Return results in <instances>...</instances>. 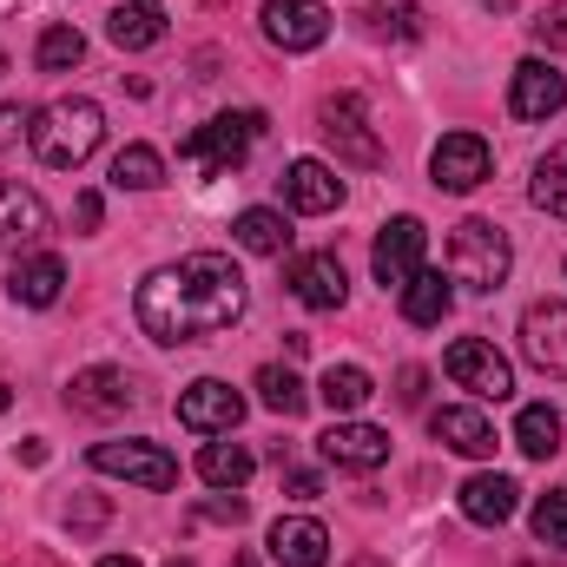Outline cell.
Wrapping results in <instances>:
<instances>
[{"label": "cell", "instance_id": "1", "mask_svg": "<svg viewBox=\"0 0 567 567\" xmlns=\"http://www.w3.org/2000/svg\"><path fill=\"white\" fill-rule=\"evenodd\" d=\"M251 303V284L245 271L225 258V251H192L178 265H158L133 297V317L152 343L178 350V343H205V337H225Z\"/></svg>", "mask_w": 567, "mask_h": 567}, {"label": "cell", "instance_id": "2", "mask_svg": "<svg viewBox=\"0 0 567 567\" xmlns=\"http://www.w3.org/2000/svg\"><path fill=\"white\" fill-rule=\"evenodd\" d=\"M100 140H106V113H100L93 100H53V106H40V113H33V126H27L33 158H40V165H53V172L86 165V158L100 152Z\"/></svg>", "mask_w": 567, "mask_h": 567}, {"label": "cell", "instance_id": "3", "mask_svg": "<svg viewBox=\"0 0 567 567\" xmlns=\"http://www.w3.org/2000/svg\"><path fill=\"white\" fill-rule=\"evenodd\" d=\"M508 231L488 225V218H462L455 238H449V284H468V290H502L508 284Z\"/></svg>", "mask_w": 567, "mask_h": 567}, {"label": "cell", "instance_id": "4", "mask_svg": "<svg viewBox=\"0 0 567 567\" xmlns=\"http://www.w3.org/2000/svg\"><path fill=\"white\" fill-rule=\"evenodd\" d=\"M258 140H265V113H218V120H205V126H192L178 140V158L212 172V178H225V172L245 165V152Z\"/></svg>", "mask_w": 567, "mask_h": 567}, {"label": "cell", "instance_id": "5", "mask_svg": "<svg viewBox=\"0 0 567 567\" xmlns=\"http://www.w3.org/2000/svg\"><path fill=\"white\" fill-rule=\"evenodd\" d=\"M442 370H449L455 390H468L482 403H508V390H515V370H508V357L488 337H455L449 357H442Z\"/></svg>", "mask_w": 567, "mask_h": 567}, {"label": "cell", "instance_id": "6", "mask_svg": "<svg viewBox=\"0 0 567 567\" xmlns=\"http://www.w3.org/2000/svg\"><path fill=\"white\" fill-rule=\"evenodd\" d=\"M317 133L330 140L337 165H357V172L383 165V140L370 133V113H363V100H357V93H337V100H323V106H317Z\"/></svg>", "mask_w": 567, "mask_h": 567}, {"label": "cell", "instance_id": "7", "mask_svg": "<svg viewBox=\"0 0 567 567\" xmlns=\"http://www.w3.org/2000/svg\"><path fill=\"white\" fill-rule=\"evenodd\" d=\"M100 475H120V482H140L152 495H165L172 482H178V462L158 449V442H93V455H86Z\"/></svg>", "mask_w": 567, "mask_h": 567}, {"label": "cell", "instance_id": "8", "mask_svg": "<svg viewBox=\"0 0 567 567\" xmlns=\"http://www.w3.org/2000/svg\"><path fill=\"white\" fill-rule=\"evenodd\" d=\"M423 251H429V231L423 218H390L383 231H377V251H370V271H377V284L383 290H403V284L423 271Z\"/></svg>", "mask_w": 567, "mask_h": 567}, {"label": "cell", "instance_id": "9", "mask_svg": "<svg viewBox=\"0 0 567 567\" xmlns=\"http://www.w3.org/2000/svg\"><path fill=\"white\" fill-rule=\"evenodd\" d=\"M522 357L542 377H567V303L561 297H542V303L522 310Z\"/></svg>", "mask_w": 567, "mask_h": 567}, {"label": "cell", "instance_id": "10", "mask_svg": "<svg viewBox=\"0 0 567 567\" xmlns=\"http://www.w3.org/2000/svg\"><path fill=\"white\" fill-rule=\"evenodd\" d=\"M238 416H245V396L231 383H218V377H198V383L178 390V423L192 435H231Z\"/></svg>", "mask_w": 567, "mask_h": 567}, {"label": "cell", "instance_id": "11", "mask_svg": "<svg viewBox=\"0 0 567 567\" xmlns=\"http://www.w3.org/2000/svg\"><path fill=\"white\" fill-rule=\"evenodd\" d=\"M323 462L330 468H357V475H370V468H383L390 462V429L377 423H350V416H337V423L323 429Z\"/></svg>", "mask_w": 567, "mask_h": 567}, {"label": "cell", "instance_id": "12", "mask_svg": "<svg viewBox=\"0 0 567 567\" xmlns=\"http://www.w3.org/2000/svg\"><path fill=\"white\" fill-rule=\"evenodd\" d=\"M265 40L284 53H310L330 40V13L323 0H265Z\"/></svg>", "mask_w": 567, "mask_h": 567}, {"label": "cell", "instance_id": "13", "mask_svg": "<svg viewBox=\"0 0 567 567\" xmlns=\"http://www.w3.org/2000/svg\"><path fill=\"white\" fill-rule=\"evenodd\" d=\"M488 140L482 133H442L435 152H429V172H435V185L442 192H475L482 178H488Z\"/></svg>", "mask_w": 567, "mask_h": 567}, {"label": "cell", "instance_id": "14", "mask_svg": "<svg viewBox=\"0 0 567 567\" xmlns=\"http://www.w3.org/2000/svg\"><path fill=\"white\" fill-rule=\"evenodd\" d=\"M66 403H73L80 416L113 423V416H126V410H133V377H126V370H113V363H93V370H80V377L66 383Z\"/></svg>", "mask_w": 567, "mask_h": 567}, {"label": "cell", "instance_id": "15", "mask_svg": "<svg viewBox=\"0 0 567 567\" xmlns=\"http://www.w3.org/2000/svg\"><path fill=\"white\" fill-rule=\"evenodd\" d=\"M567 106V80L548 66V60H522L515 80H508V113L515 120H555Z\"/></svg>", "mask_w": 567, "mask_h": 567}, {"label": "cell", "instance_id": "16", "mask_svg": "<svg viewBox=\"0 0 567 567\" xmlns=\"http://www.w3.org/2000/svg\"><path fill=\"white\" fill-rule=\"evenodd\" d=\"M290 290H297L303 310H343L350 278H343L337 251H310V258H290Z\"/></svg>", "mask_w": 567, "mask_h": 567}, {"label": "cell", "instance_id": "17", "mask_svg": "<svg viewBox=\"0 0 567 567\" xmlns=\"http://www.w3.org/2000/svg\"><path fill=\"white\" fill-rule=\"evenodd\" d=\"M284 205L303 212V218H323V212L343 205V178H337L323 158H297V165L284 172Z\"/></svg>", "mask_w": 567, "mask_h": 567}, {"label": "cell", "instance_id": "18", "mask_svg": "<svg viewBox=\"0 0 567 567\" xmlns=\"http://www.w3.org/2000/svg\"><path fill=\"white\" fill-rule=\"evenodd\" d=\"M429 435H435L442 449H455V455H468V462H482V455H495V423H488L482 410H468V403H449V410H429Z\"/></svg>", "mask_w": 567, "mask_h": 567}, {"label": "cell", "instance_id": "19", "mask_svg": "<svg viewBox=\"0 0 567 567\" xmlns=\"http://www.w3.org/2000/svg\"><path fill=\"white\" fill-rule=\"evenodd\" d=\"M265 548H271L278 567H323L330 561V535H323V522H310V515H278Z\"/></svg>", "mask_w": 567, "mask_h": 567}, {"label": "cell", "instance_id": "20", "mask_svg": "<svg viewBox=\"0 0 567 567\" xmlns=\"http://www.w3.org/2000/svg\"><path fill=\"white\" fill-rule=\"evenodd\" d=\"M40 238H47V205H40V192L0 178V251H13V245H40Z\"/></svg>", "mask_w": 567, "mask_h": 567}, {"label": "cell", "instance_id": "21", "mask_svg": "<svg viewBox=\"0 0 567 567\" xmlns=\"http://www.w3.org/2000/svg\"><path fill=\"white\" fill-rule=\"evenodd\" d=\"M106 40H113L120 53L158 47V40H165V0H120V7L106 13Z\"/></svg>", "mask_w": 567, "mask_h": 567}, {"label": "cell", "instance_id": "22", "mask_svg": "<svg viewBox=\"0 0 567 567\" xmlns=\"http://www.w3.org/2000/svg\"><path fill=\"white\" fill-rule=\"evenodd\" d=\"M60 290H66V265H60L53 251H33V258H20V265L7 271V297H13V303H27V310L60 303Z\"/></svg>", "mask_w": 567, "mask_h": 567}, {"label": "cell", "instance_id": "23", "mask_svg": "<svg viewBox=\"0 0 567 567\" xmlns=\"http://www.w3.org/2000/svg\"><path fill=\"white\" fill-rule=\"evenodd\" d=\"M515 482L508 475H468L462 488H455V502H462V515L475 522V528H502L508 515H515Z\"/></svg>", "mask_w": 567, "mask_h": 567}, {"label": "cell", "instance_id": "24", "mask_svg": "<svg viewBox=\"0 0 567 567\" xmlns=\"http://www.w3.org/2000/svg\"><path fill=\"white\" fill-rule=\"evenodd\" d=\"M317 396H323L330 416H357V410L377 396V383H370V370H357V363H330L323 383H317Z\"/></svg>", "mask_w": 567, "mask_h": 567}, {"label": "cell", "instance_id": "25", "mask_svg": "<svg viewBox=\"0 0 567 567\" xmlns=\"http://www.w3.org/2000/svg\"><path fill=\"white\" fill-rule=\"evenodd\" d=\"M251 468H258V462H251L245 442H205V449H198V475H205L212 488H245Z\"/></svg>", "mask_w": 567, "mask_h": 567}, {"label": "cell", "instance_id": "26", "mask_svg": "<svg viewBox=\"0 0 567 567\" xmlns=\"http://www.w3.org/2000/svg\"><path fill=\"white\" fill-rule=\"evenodd\" d=\"M231 238H238L245 251H258V258H284V245H290V225H284V212H265V205H251V212H238Z\"/></svg>", "mask_w": 567, "mask_h": 567}, {"label": "cell", "instance_id": "27", "mask_svg": "<svg viewBox=\"0 0 567 567\" xmlns=\"http://www.w3.org/2000/svg\"><path fill=\"white\" fill-rule=\"evenodd\" d=\"M515 449L535 455V462H548V455L561 449V410H555V403H528V410L515 416Z\"/></svg>", "mask_w": 567, "mask_h": 567}, {"label": "cell", "instance_id": "28", "mask_svg": "<svg viewBox=\"0 0 567 567\" xmlns=\"http://www.w3.org/2000/svg\"><path fill=\"white\" fill-rule=\"evenodd\" d=\"M396 297H403V317H410V323H423V330H429V323H442V317H449V303H455V290L442 284V271H416Z\"/></svg>", "mask_w": 567, "mask_h": 567}, {"label": "cell", "instance_id": "29", "mask_svg": "<svg viewBox=\"0 0 567 567\" xmlns=\"http://www.w3.org/2000/svg\"><path fill=\"white\" fill-rule=\"evenodd\" d=\"M258 403H265L271 416H284V423H297V416L310 410V390L297 383V370H284V363H265V370H258Z\"/></svg>", "mask_w": 567, "mask_h": 567}, {"label": "cell", "instance_id": "30", "mask_svg": "<svg viewBox=\"0 0 567 567\" xmlns=\"http://www.w3.org/2000/svg\"><path fill=\"white\" fill-rule=\"evenodd\" d=\"M113 185H120V192H152V185H165V158H158L152 145H120V152H113Z\"/></svg>", "mask_w": 567, "mask_h": 567}, {"label": "cell", "instance_id": "31", "mask_svg": "<svg viewBox=\"0 0 567 567\" xmlns=\"http://www.w3.org/2000/svg\"><path fill=\"white\" fill-rule=\"evenodd\" d=\"M528 198H535L548 218H567V145H555V152L535 165V178H528Z\"/></svg>", "mask_w": 567, "mask_h": 567}, {"label": "cell", "instance_id": "32", "mask_svg": "<svg viewBox=\"0 0 567 567\" xmlns=\"http://www.w3.org/2000/svg\"><path fill=\"white\" fill-rule=\"evenodd\" d=\"M80 60H86L80 27H47V33H40V47H33V66H40V73H73Z\"/></svg>", "mask_w": 567, "mask_h": 567}, {"label": "cell", "instance_id": "33", "mask_svg": "<svg viewBox=\"0 0 567 567\" xmlns=\"http://www.w3.org/2000/svg\"><path fill=\"white\" fill-rule=\"evenodd\" d=\"M363 27H370V40H416V33H423L416 0H370Z\"/></svg>", "mask_w": 567, "mask_h": 567}, {"label": "cell", "instance_id": "34", "mask_svg": "<svg viewBox=\"0 0 567 567\" xmlns=\"http://www.w3.org/2000/svg\"><path fill=\"white\" fill-rule=\"evenodd\" d=\"M535 542L555 548V555H567V488H555V495L535 502Z\"/></svg>", "mask_w": 567, "mask_h": 567}, {"label": "cell", "instance_id": "35", "mask_svg": "<svg viewBox=\"0 0 567 567\" xmlns=\"http://www.w3.org/2000/svg\"><path fill=\"white\" fill-rule=\"evenodd\" d=\"M528 27H535V40H542L548 53H567V0H555L548 13H535Z\"/></svg>", "mask_w": 567, "mask_h": 567}, {"label": "cell", "instance_id": "36", "mask_svg": "<svg viewBox=\"0 0 567 567\" xmlns=\"http://www.w3.org/2000/svg\"><path fill=\"white\" fill-rule=\"evenodd\" d=\"M198 522H231V528H238V522H245V502H238V488H231V495H218V502H205V508H198Z\"/></svg>", "mask_w": 567, "mask_h": 567}, {"label": "cell", "instance_id": "37", "mask_svg": "<svg viewBox=\"0 0 567 567\" xmlns=\"http://www.w3.org/2000/svg\"><path fill=\"white\" fill-rule=\"evenodd\" d=\"M33 126V113H20V106H0V152L7 145H20V133Z\"/></svg>", "mask_w": 567, "mask_h": 567}, {"label": "cell", "instance_id": "38", "mask_svg": "<svg viewBox=\"0 0 567 567\" xmlns=\"http://www.w3.org/2000/svg\"><path fill=\"white\" fill-rule=\"evenodd\" d=\"M100 212H106V198H100V192H80V198H73V225H80V231H93V225H100Z\"/></svg>", "mask_w": 567, "mask_h": 567}, {"label": "cell", "instance_id": "39", "mask_svg": "<svg viewBox=\"0 0 567 567\" xmlns=\"http://www.w3.org/2000/svg\"><path fill=\"white\" fill-rule=\"evenodd\" d=\"M423 370H416V363H410V370H403V377H396V396H403V403H423Z\"/></svg>", "mask_w": 567, "mask_h": 567}, {"label": "cell", "instance_id": "40", "mask_svg": "<svg viewBox=\"0 0 567 567\" xmlns=\"http://www.w3.org/2000/svg\"><path fill=\"white\" fill-rule=\"evenodd\" d=\"M284 482H290V495H297V502H310V495H317V488H323V482H317V475H310V468H290V475H284Z\"/></svg>", "mask_w": 567, "mask_h": 567}, {"label": "cell", "instance_id": "41", "mask_svg": "<svg viewBox=\"0 0 567 567\" xmlns=\"http://www.w3.org/2000/svg\"><path fill=\"white\" fill-rule=\"evenodd\" d=\"M66 522H80V528H100V522H106V508H100V502H86V508H80V515H66Z\"/></svg>", "mask_w": 567, "mask_h": 567}, {"label": "cell", "instance_id": "42", "mask_svg": "<svg viewBox=\"0 0 567 567\" xmlns=\"http://www.w3.org/2000/svg\"><path fill=\"white\" fill-rule=\"evenodd\" d=\"M100 567H140V561H133V555H106Z\"/></svg>", "mask_w": 567, "mask_h": 567}, {"label": "cell", "instance_id": "43", "mask_svg": "<svg viewBox=\"0 0 567 567\" xmlns=\"http://www.w3.org/2000/svg\"><path fill=\"white\" fill-rule=\"evenodd\" d=\"M7 403H13V396H7V383H0V416H7Z\"/></svg>", "mask_w": 567, "mask_h": 567}, {"label": "cell", "instance_id": "44", "mask_svg": "<svg viewBox=\"0 0 567 567\" xmlns=\"http://www.w3.org/2000/svg\"><path fill=\"white\" fill-rule=\"evenodd\" d=\"M13 7H20V0H0V20H7V13H13Z\"/></svg>", "mask_w": 567, "mask_h": 567}, {"label": "cell", "instance_id": "45", "mask_svg": "<svg viewBox=\"0 0 567 567\" xmlns=\"http://www.w3.org/2000/svg\"><path fill=\"white\" fill-rule=\"evenodd\" d=\"M231 567H258V561H251V555H238V561H231Z\"/></svg>", "mask_w": 567, "mask_h": 567}, {"label": "cell", "instance_id": "46", "mask_svg": "<svg viewBox=\"0 0 567 567\" xmlns=\"http://www.w3.org/2000/svg\"><path fill=\"white\" fill-rule=\"evenodd\" d=\"M165 567H198V561H178V555H172V561H165Z\"/></svg>", "mask_w": 567, "mask_h": 567}, {"label": "cell", "instance_id": "47", "mask_svg": "<svg viewBox=\"0 0 567 567\" xmlns=\"http://www.w3.org/2000/svg\"><path fill=\"white\" fill-rule=\"evenodd\" d=\"M0 73H7V53H0Z\"/></svg>", "mask_w": 567, "mask_h": 567}]
</instances>
